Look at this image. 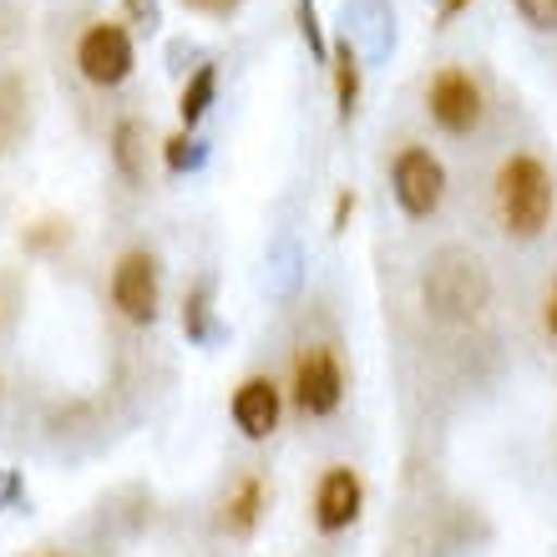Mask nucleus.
Masks as SVG:
<instances>
[{
    "label": "nucleus",
    "mask_w": 557,
    "mask_h": 557,
    "mask_svg": "<svg viewBox=\"0 0 557 557\" xmlns=\"http://www.w3.org/2000/svg\"><path fill=\"white\" fill-rule=\"evenodd\" d=\"M553 203H557V188H553V173H547L543 158L532 152H517V158L502 162L497 173V213H502V228L512 238H537L553 223Z\"/></svg>",
    "instance_id": "nucleus-1"
},
{
    "label": "nucleus",
    "mask_w": 557,
    "mask_h": 557,
    "mask_svg": "<svg viewBox=\"0 0 557 557\" xmlns=\"http://www.w3.org/2000/svg\"><path fill=\"white\" fill-rule=\"evenodd\" d=\"M425 309L446 324H467L476 320L486 305H492V278H486L482 259L467 249H441L431 264H425Z\"/></svg>",
    "instance_id": "nucleus-2"
},
{
    "label": "nucleus",
    "mask_w": 557,
    "mask_h": 557,
    "mask_svg": "<svg viewBox=\"0 0 557 557\" xmlns=\"http://www.w3.org/2000/svg\"><path fill=\"white\" fill-rule=\"evenodd\" d=\"M425 112L446 137H471L482 127V87L461 66H441L425 87Z\"/></svg>",
    "instance_id": "nucleus-3"
},
{
    "label": "nucleus",
    "mask_w": 557,
    "mask_h": 557,
    "mask_svg": "<svg viewBox=\"0 0 557 557\" xmlns=\"http://www.w3.org/2000/svg\"><path fill=\"white\" fill-rule=\"evenodd\" d=\"M345 400V366H339L335 345H305L294 360V406L299 416H335Z\"/></svg>",
    "instance_id": "nucleus-4"
},
{
    "label": "nucleus",
    "mask_w": 557,
    "mask_h": 557,
    "mask_svg": "<svg viewBox=\"0 0 557 557\" xmlns=\"http://www.w3.org/2000/svg\"><path fill=\"white\" fill-rule=\"evenodd\" d=\"M391 193L406 219H431L446 198V168L425 147H400L391 162Z\"/></svg>",
    "instance_id": "nucleus-5"
},
{
    "label": "nucleus",
    "mask_w": 557,
    "mask_h": 557,
    "mask_svg": "<svg viewBox=\"0 0 557 557\" xmlns=\"http://www.w3.org/2000/svg\"><path fill=\"white\" fill-rule=\"evenodd\" d=\"M76 72L87 76L91 87H122L133 76V36L117 21L87 26L76 41Z\"/></svg>",
    "instance_id": "nucleus-6"
},
{
    "label": "nucleus",
    "mask_w": 557,
    "mask_h": 557,
    "mask_svg": "<svg viewBox=\"0 0 557 557\" xmlns=\"http://www.w3.org/2000/svg\"><path fill=\"white\" fill-rule=\"evenodd\" d=\"M112 305L127 324L158 320V259L147 249H127L112 269Z\"/></svg>",
    "instance_id": "nucleus-7"
},
{
    "label": "nucleus",
    "mask_w": 557,
    "mask_h": 557,
    "mask_svg": "<svg viewBox=\"0 0 557 557\" xmlns=\"http://www.w3.org/2000/svg\"><path fill=\"white\" fill-rule=\"evenodd\" d=\"M360 502H366V486L355 476V467H330L314 486V528L320 532H345L355 528V517H360Z\"/></svg>",
    "instance_id": "nucleus-8"
},
{
    "label": "nucleus",
    "mask_w": 557,
    "mask_h": 557,
    "mask_svg": "<svg viewBox=\"0 0 557 557\" xmlns=\"http://www.w3.org/2000/svg\"><path fill=\"white\" fill-rule=\"evenodd\" d=\"M228 416L249 441H269L278 431V385L269 375H249L228 400Z\"/></svg>",
    "instance_id": "nucleus-9"
},
{
    "label": "nucleus",
    "mask_w": 557,
    "mask_h": 557,
    "mask_svg": "<svg viewBox=\"0 0 557 557\" xmlns=\"http://www.w3.org/2000/svg\"><path fill=\"white\" fill-rule=\"evenodd\" d=\"M269 512V486L259 471H249V476H238V486L223 497V528L234 532V537H249L253 528H259V517Z\"/></svg>",
    "instance_id": "nucleus-10"
},
{
    "label": "nucleus",
    "mask_w": 557,
    "mask_h": 557,
    "mask_svg": "<svg viewBox=\"0 0 557 557\" xmlns=\"http://www.w3.org/2000/svg\"><path fill=\"white\" fill-rule=\"evenodd\" d=\"M112 162H117V173L127 183H147V133L137 117H122L117 133H112Z\"/></svg>",
    "instance_id": "nucleus-11"
},
{
    "label": "nucleus",
    "mask_w": 557,
    "mask_h": 557,
    "mask_svg": "<svg viewBox=\"0 0 557 557\" xmlns=\"http://www.w3.org/2000/svg\"><path fill=\"white\" fill-rule=\"evenodd\" d=\"M335 97H339V122H350L355 102H360V61H355L350 41L335 51Z\"/></svg>",
    "instance_id": "nucleus-12"
},
{
    "label": "nucleus",
    "mask_w": 557,
    "mask_h": 557,
    "mask_svg": "<svg viewBox=\"0 0 557 557\" xmlns=\"http://www.w3.org/2000/svg\"><path fill=\"white\" fill-rule=\"evenodd\" d=\"M213 91H219V66H198V72H193V82L183 87V97H177V112H183V122H188V127L208 112Z\"/></svg>",
    "instance_id": "nucleus-13"
},
{
    "label": "nucleus",
    "mask_w": 557,
    "mask_h": 557,
    "mask_svg": "<svg viewBox=\"0 0 557 557\" xmlns=\"http://www.w3.org/2000/svg\"><path fill=\"white\" fill-rule=\"evenodd\" d=\"M517 15L532 30H557V0H517Z\"/></svg>",
    "instance_id": "nucleus-14"
},
{
    "label": "nucleus",
    "mask_w": 557,
    "mask_h": 557,
    "mask_svg": "<svg viewBox=\"0 0 557 557\" xmlns=\"http://www.w3.org/2000/svg\"><path fill=\"white\" fill-rule=\"evenodd\" d=\"M299 30H305V41L314 57H330V51H324V36H320V21H314V0H299Z\"/></svg>",
    "instance_id": "nucleus-15"
},
{
    "label": "nucleus",
    "mask_w": 557,
    "mask_h": 557,
    "mask_svg": "<svg viewBox=\"0 0 557 557\" xmlns=\"http://www.w3.org/2000/svg\"><path fill=\"white\" fill-rule=\"evenodd\" d=\"M543 330L557 339V278L547 284V294H543Z\"/></svg>",
    "instance_id": "nucleus-16"
},
{
    "label": "nucleus",
    "mask_w": 557,
    "mask_h": 557,
    "mask_svg": "<svg viewBox=\"0 0 557 557\" xmlns=\"http://www.w3.org/2000/svg\"><path fill=\"white\" fill-rule=\"evenodd\" d=\"M21 497V482H15V471H0V507H5V502H15Z\"/></svg>",
    "instance_id": "nucleus-17"
},
{
    "label": "nucleus",
    "mask_w": 557,
    "mask_h": 557,
    "mask_svg": "<svg viewBox=\"0 0 557 557\" xmlns=\"http://www.w3.org/2000/svg\"><path fill=\"white\" fill-rule=\"evenodd\" d=\"M183 162H188V143L173 137V143H168V168H183Z\"/></svg>",
    "instance_id": "nucleus-18"
},
{
    "label": "nucleus",
    "mask_w": 557,
    "mask_h": 557,
    "mask_svg": "<svg viewBox=\"0 0 557 557\" xmlns=\"http://www.w3.org/2000/svg\"><path fill=\"white\" fill-rule=\"evenodd\" d=\"M350 213H355V193H345V198L335 203V234L345 228V219H350Z\"/></svg>",
    "instance_id": "nucleus-19"
},
{
    "label": "nucleus",
    "mask_w": 557,
    "mask_h": 557,
    "mask_svg": "<svg viewBox=\"0 0 557 557\" xmlns=\"http://www.w3.org/2000/svg\"><path fill=\"white\" fill-rule=\"evenodd\" d=\"M461 5H467V0H446V21H451V15L461 11Z\"/></svg>",
    "instance_id": "nucleus-20"
},
{
    "label": "nucleus",
    "mask_w": 557,
    "mask_h": 557,
    "mask_svg": "<svg viewBox=\"0 0 557 557\" xmlns=\"http://www.w3.org/2000/svg\"><path fill=\"white\" fill-rule=\"evenodd\" d=\"M41 557H61V553H41Z\"/></svg>",
    "instance_id": "nucleus-21"
}]
</instances>
